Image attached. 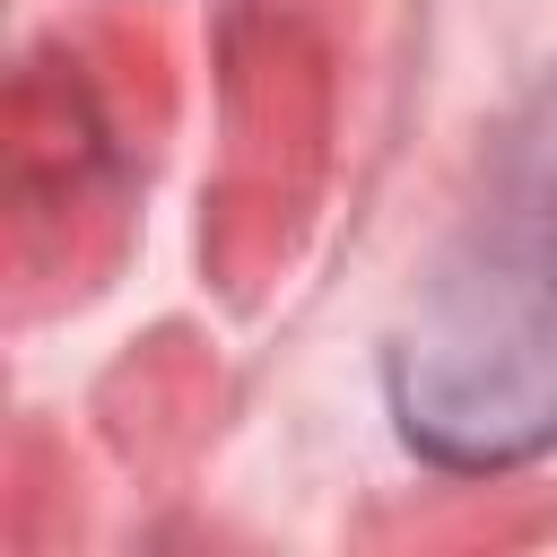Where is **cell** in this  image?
Masks as SVG:
<instances>
[{
  "mask_svg": "<svg viewBox=\"0 0 557 557\" xmlns=\"http://www.w3.org/2000/svg\"><path fill=\"white\" fill-rule=\"evenodd\" d=\"M383 392L444 470H513L557 444V191L496 200L435 252Z\"/></svg>",
  "mask_w": 557,
  "mask_h": 557,
  "instance_id": "6da1fadb",
  "label": "cell"
}]
</instances>
